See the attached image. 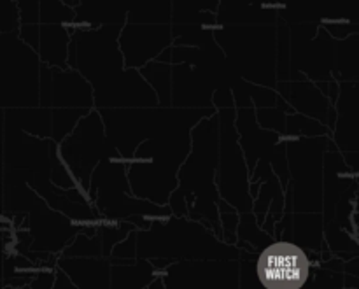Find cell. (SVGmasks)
<instances>
[{"label":"cell","mask_w":359,"mask_h":289,"mask_svg":"<svg viewBox=\"0 0 359 289\" xmlns=\"http://www.w3.org/2000/svg\"><path fill=\"white\" fill-rule=\"evenodd\" d=\"M121 28L114 25L88 30L70 28L69 69H76L91 84L98 109L158 104L156 91L140 70L125 65L119 48Z\"/></svg>","instance_id":"6da1fadb"},{"label":"cell","mask_w":359,"mask_h":289,"mask_svg":"<svg viewBox=\"0 0 359 289\" xmlns=\"http://www.w3.org/2000/svg\"><path fill=\"white\" fill-rule=\"evenodd\" d=\"M216 42L241 79L259 86H277L276 27H217Z\"/></svg>","instance_id":"7a4b0ae2"},{"label":"cell","mask_w":359,"mask_h":289,"mask_svg":"<svg viewBox=\"0 0 359 289\" xmlns=\"http://www.w3.org/2000/svg\"><path fill=\"white\" fill-rule=\"evenodd\" d=\"M126 23H170L172 0H81L70 28L125 27Z\"/></svg>","instance_id":"3957f363"},{"label":"cell","mask_w":359,"mask_h":289,"mask_svg":"<svg viewBox=\"0 0 359 289\" xmlns=\"http://www.w3.org/2000/svg\"><path fill=\"white\" fill-rule=\"evenodd\" d=\"M256 276L265 289H302L311 279V260L298 246L276 242L259 255Z\"/></svg>","instance_id":"277c9868"},{"label":"cell","mask_w":359,"mask_h":289,"mask_svg":"<svg viewBox=\"0 0 359 289\" xmlns=\"http://www.w3.org/2000/svg\"><path fill=\"white\" fill-rule=\"evenodd\" d=\"M172 46L170 23H126L119 34V48L128 69H144Z\"/></svg>","instance_id":"5b68a950"},{"label":"cell","mask_w":359,"mask_h":289,"mask_svg":"<svg viewBox=\"0 0 359 289\" xmlns=\"http://www.w3.org/2000/svg\"><path fill=\"white\" fill-rule=\"evenodd\" d=\"M279 0H221L217 25L221 27H276Z\"/></svg>","instance_id":"8992f818"},{"label":"cell","mask_w":359,"mask_h":289,"mask_svg":"<svg viewBox=\"0 0 359 289\" xmlns=\"http://www.w3.org/2000/svg\"><path fill=\"white\" fill-rule=\"evenodd\" d=\"M0 289H11V288H0Z\"/></svg>","instance_id":"52a82bcc"}]
</instances>
